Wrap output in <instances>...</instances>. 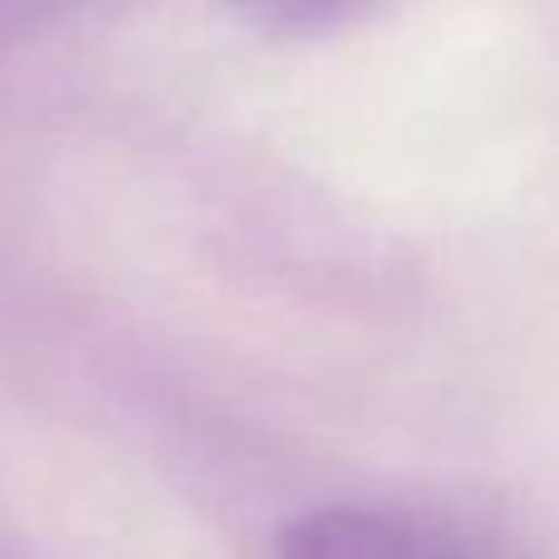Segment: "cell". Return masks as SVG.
Instances as JSON below:
<instances>
[{
  "label": "cell",
  "mask_w": 559,
  "mask_h": 559,
  "mask_svg": "<svg viewBox=\"0 0 559 559\" xmlns=\"http://www.w3.org/2000/svg\"><path fill=\"white\" fill-rule=\"evenodd\" d=\"M271 559H515L491 540L403 506H319L289 521Z\"/></svg>",
  "instance_id": "cell-1"
},
{
  "label": "cell",
  "mask_w": 559,
  "mask_h": 559,
  "mask_svg": "<svg viewBox=\"0 0 559 559\" xmlns=\"http://www.w3.org/2000/svg\"><path fill=\"white\" fill-rule=\"evenodd\" d=\"M251 20L261 25H285V29H299V25H324V20L344 15L354 0H236Z\"/></svg>",
  "instance_id": "cell-2"
}]
</instances>
